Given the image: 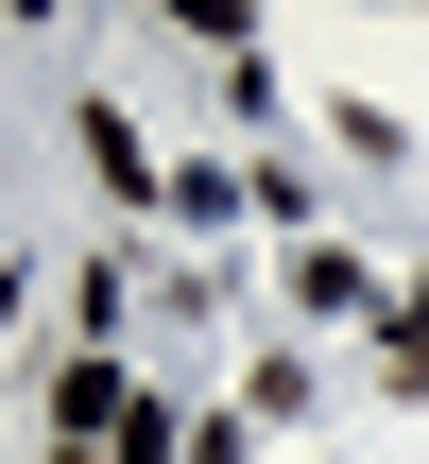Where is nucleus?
I'll return each mask as SVG.
<instances>
[{"label":"nucleus","instance_id":"nucleus-1","mask_svg":"<svg viewBox=\"0 0 429 464\" xmlns=\"http://www.w3.org/2000/svg\"><path fill=\"white\" fill-rule=\"evenodd\" d=\"M120 413H138L120 362H69V379H52V430H69V448H120Z\"/></svg>","mask_w":429,"mask_h":464},{"label":"nucleus","instance_id":"nucleus-2","mask_svg":"<svg viewBox=\"0 0 429 464\" xmlns=\"http://www.w3.org/2000/svg\"><path fill=\"white\" fill-rule=\"evenodd\" d=\"M396 396H429V310H396Z\"/></svg>","mask_w":429,"mask_h":464},{"label":"nucleus","instance_id":"nucleus-3","mask_svg":"<svg viewBox=\"0 0 429 464\" xmlns=\"http://www.w3.org/2000/svg\"><path fill=\"white\" fill-rule=\"evenodd\" d=\"M0 310H17V258H0Z\"/></svg>","mask_w":429,"mask_h":464}]
</instances>
